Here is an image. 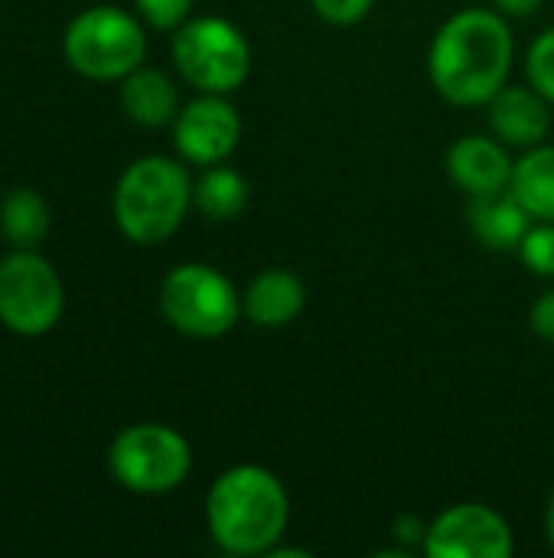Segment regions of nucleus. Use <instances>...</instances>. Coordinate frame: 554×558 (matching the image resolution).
Returning a JSON list of instances; mask_svg holds the SVG:
<instances>
[{
	"label": "nucleus",
	"mask_w": 554,
	"mask_h": 558,
	"mask_svg": "<svg viewBox=\"0 0 554 558\" xmlns=\"http://www.w3.org/2000/svg\"><path fill=\"white\" fill-rule=\"evenodd\" d=\"M516 56L509 16L496 7H467L447 16L428 49L434 92L460 108L487 105L509 78Z\"/></svg>",
	"instance_id": "obj_1"
},
{
	"label": "nucleus",
	"mask_w": 554,
	"mask_h": 558,
	"mask_svg": "<svg viewBox=\"0 0 554 558\" xmlns=\"http://www.w3.org/2000/svg\"><path fill=\"white\" fill-rule=\"evenodd\" d=\"M291 497L261 464L222 471L206 497V526L229 556H268L287 533Z\"/></svg>",
	"instance_id": "obj_2"
},
{
	"label": "nucleus",
	"mask_w": 554,
	"mask_h": 558,
	"mask_svg": "<svg viewBox=\"0 0 554 558\" xmlns=\"http://www.w3.org/2000/svg\"><path fill=\"white\" fill-rule=\"evenodd\" d=\"M193 206V180L180 160L140 157L114 186V222L137 245L167 242Z\"/></svg>",
	"instance_id": "obj_3"
},
{
	"label": "nucleus",
	"mask_w": 554,
	"mask_h": 558,
	"mask_svg": "<svg viewBox=\"0 0 554 558\" xmlns=\"http://www.w3.org/2000/svg\"><path fill=\"white\" fill-rule=\"evenodd\" d=\"M65 59L75 72L95 82H114L140 69L147 56V36L140 23L121 7L82 10L62 39Z\"/></svg>",
	"instance_id": "obj_4"
},
{
	"label": "nucleus",
	"mask_w": 554,
	"mask_h": 558,
	"mask_svg": "<svg viewBox=\"0 0 554 558\" xmlns=\"http://www.w3.org/2000/svg\"><path fill=\"white\" fill-rule=\"evenodd\" d=\"M180 75L209 95H232L251 72V46L225 16H193L173 36Z\"/></svg>",
	"instance_id": "obj_5"
},
{
	"label": "nucleus",
	"mask_w": 554,
	"mask_h": 558,
	"mask_svg": "<svg viewBox=\"0 0 554 558\" xmlns=\"http://www.w3.org/2000/svg\"><path fill=\"white\" fill-rule=\"evenodd\" d=\"M160 311L173 330L196 340H216L238 324L242 298L219 268L186 262L163 278Z\"/></svg>",
	"instance_id": "obj_6"
},
{
	"label": "nucleus",
	"mask_w": 554,
	"mask_h": 558,
	"mask_svg": "<svg viewBox=\"0 0 554 558\" xmlns=\"http://www.w3.org/2000/svg\"><path fill=\"white\" fill-rule=\"evenodd\" d=\"M108 468L114 481L134 494H167L186 481L193 468V451L176 428L140 422L124 428L111 441Z\"/></svg>",
	"instance_id": "obj_7"
},
{
	"label": "nucleus",
	"mask_w": 554,
	"mask_h": 558,
	"mask_svg": "<svg viewBox=\"0 0 554 558\" xmlns=\"http://www.w3.org/2000/svg\"><path fill=\"white\" fill-rule=\"evenodd\" d=\"M62 307V281L42 255L16 248L0 262V324L7 330L39 337L59 324Z\"/></svg>",
	"instance_id": "obj_8"
},
{
	"label": "nucleus",
	"mask_w": 554,
	"mask_h": 558,
	"mask_svg": "<svg viewBox=\"0 0 554 558\" xmlns=\"http://www.w3.org/2000/svg\"><path fill=\"white\" fill-rule=\"evenodd\" d=\"M428 558H509L516 549L509 523L487 504H457L428 523Z\"/></svg>",
	"instance_id": "obj_9"
},
{
	"label": "nucleus",
	"mask_w": 554,
	"mask_h": 558,
	"mask_svg": "<svg viewBox=\"0 0 554 558\" xmlns=\"http://www.w3.org/2000/svg\"><path fill=\"white\" fill-rule=\"evenodd\" d=\"M242 141V114L229 95L199 92L173 121V144L183 160L196 167L225 163Z\"/></svg>",
	"instance_id": "obj_10"
},
{
	"label": "nucleus",
	"mask_w": 554,
	"mask_h": 558,
	"mask_svg": "<svg viewBox=\"0 0 554 558\" xmlns=\"http://www.w3.org/2000/svg\"><path fill=\"white\" fill-rule=\"evenodd\" d=\"M487 108H490L487 114L490 131L506 147L529 150L535 144H545L552 131V101L532 85H503L487 101Z\"/></svg>",
	"instance_id": "obj_11"
},
{
	"label": "nucleus",
	"mask_w": 554,
	"mask_h": 558,
	"mask_svg": "<svg viewBox=\"0 0 554 558\" xmlns=\"http://www.w3.org/2000/svg\"><path fill=\"white\" fill-rule=\"evenodd\" d=\"M513 163L516 160L506 154V144L493 134H464L451 144L444 157L447 177L467 196L506 190L513 180Z\"/></svg>",
	"instance_id": "obj_12"
},
{
	"label": "nucleus",
	"mask_w": 554,
	"mask_h": 558,
	"mask_svg": "<svg viewBox=\"0 0 554 558\" xmlns=\"http://www.w3.org/2000/svg\"><path fill=\"white\" fill-rule=\"evenodd\" d=\"M304 304H307V288L300 275L291 268L258 271L242 294V314L261 330H281L294 324Z\"/></svg>",
	"instance_id": "obj_13"
},
{
	"label": "nucleus",
	"mask_w": 554,
	"mask_h": 558,
	"mask_svg": "<svg viewBox=\"0 0 554 558\" xmlns=\"http://www.w3.org/2000/svg\"><path fill=\"white\" fill-rule=\"evenodd\" d=\"M467 222H470V229H473V235L480 239L483 248H490V252H516L535 219L516 199V193L506 186V190H496V193L470 196Z\"/></svg>",
	"instance_id": "obj_14"
},
{
	"label": "nucleus",
	"mask_w": 554,
	"mask_h": 558,
	"mask_svg": "<svg viewBox=\"0 0 554 558\" xmlns=\"http://www.w3.org/2000/svg\"><path fill=\"white\" fill-rule=\"evenodd\" d=\"M121 108L140 128H163V124H173L176 121V114H180V95H176V85L163 72L140 65L131 75H124Z\"/></svg>",
	"instance_id": "obj_15"
},
{
	"label": "nucleus",
	"mask_w": 554,
	"mask_h": 558,
	"mask_svg": "<svg viewBox=\"0 0 554 558\" xmlns=\"http://www.w3.org/2000/svg\"><path fill=\"white\" fill-rule=\"evenodd\" d=\"M509 190L532 219L554 222V144H535L513 163Z\"/></svg>",
	"instance_id": "obj_16"
},
{
	"label": "nucleus",
	"mask_w": 554,
	"mask_h": 558,
	"mask_svg": "<svg viewBox=\"0 0 554 558\" xmlns=\"http://www.w3.org/2000/svg\"><path fill=\"white\" fill-rule=\"evenodd\" d=\"M193 206L209 222H232L248 206V180L232 167L212 163L193 183Z\"/></svg>",
	"instance_id": "obj_17"
},
{
	"label": "nucleus",
	"mask_w": 554,
	"mask_h": 558,
	"mask_svg": "<svg viewBox=\"0 0 554 558\" xmlns=\"http://www.w3.org/2000/svg\"><path fill=\"white\" fill-rule=\"evenodd\" d=\"M0 229L10 245L33 248L49 232V206L36 190H10L0 206Z\"/></svg>",
	"instance_id": "obj_18"
},
{
	"label": "nucleus",
	"mask_w": 554,
	"mask_h": 558,
	"mask_svg": "<svg viewBox=\"0 0 554 558\" xmlns=\"http://www.w3.org/2000/svg\"><path fill=\"white\" fill-rule=\"evenodd\" d=\"M516 252L529 271H535L539 278H554V222L535 219Z\"/></svg>",
	"instance_id": "obj_19"
},
{
	"label": "nucleus",
	"mask_w": 554,
	"mask_h": 558,
	"mask_svg": "<svg viewBox=\"0 0 554 558\" xmlns=\"http://www.w3.org/2000/svg\"><path fill=\"white\" fill-rule=\"evenodd\" d=\"M526 75H529V85L539 88L554 105V26L532 39L529 56H526Z\"/></svg>",
	"instance_id": "obj_20"
},
{
	"label": "nucleus",
	"mask_w": 554,
	"mask_h": 558,
	"mask_svg": "<svg viewBox=\"0 0 554 558\" xmlns=\"http://www.w3.org/2000/svg\"><path fill=\"white\" fill-rule=\"evenodd\" d=\"M137 10L157 29H180L189 20L193 0H137Z\"/></svg>",
	"instance_id": "obj_21"
},
{
	"label": "nucleus",
	"mask_w": 554,
	"mask_h": 558,
	"mask_svg": "<svg viewBox=\"0 0 554 558\" xmlns=\"http://www.w3.org/2000/svg\"><path fill=\"white\" fill-rule=\"evenodd\" d=\"M372 3L376 0H310L317 16L333 23V26H353V23L366 20Z\"/></svg>",
	"instance_id": "obj_22"
},
{
	"label": "nucleus",
	"mask_w": 554,
	"mask_h": 558,
	"mask_svg": "<svg viewBox=\"0 0 554 558\" xmlns=\"http://www.w3.org/2000/svg\"><path fill=\"white\" fill-rule=\"evenodd\" d=\"M529 324H532V330H535L542 340L554 343V288L552 291H545V294H539V301H535L532 311H529Z\"/></svg>",
	"instance_id": "obj_23"
},
{
	"label": "nucleus",
	"mask_w": 554,
	"mask_h": 558,
	"mask_svg": "<svg viewBox=\"0 0 554 558\" xmlns=\"http://www.w3.org/2000/svg\"><path fill=\"white\" fill-rule=\"evenodd\" d=\"M545 0H493V7L503 13V16H516V20H526V16H535L542 10Z\"/></svg>",
	"instance_id": "obj_24"
},
{
	"label": "nucleus",
	"mask_w": 554,
	"mask_h": 558,
	"mask_svg": "<svg viewBox=\"0 0 554 558\" xmlns=\"http://www.w3.org/2000/svg\"><path fill=\"white\" fill-rule=\"evenodd\" d=\"M545 533H549V543H552L554 549V490L552 497H549V504H545Z\"/></svg>",
	"instance_id": "obj_25"
}]
</instances>
